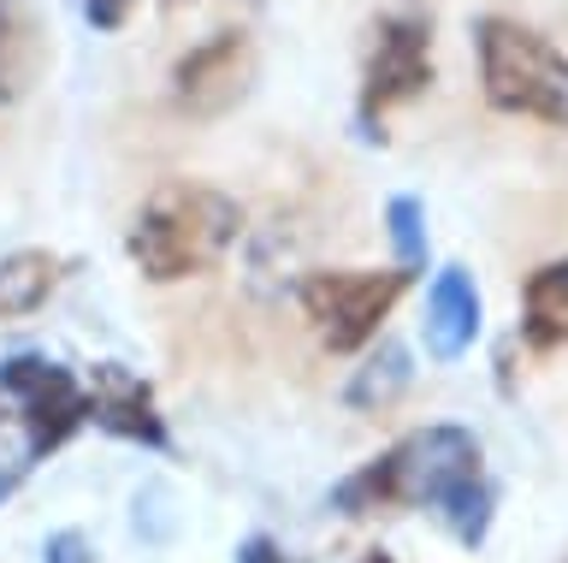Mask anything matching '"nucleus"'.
<instances>
[{"label": "nucleus", "instance_id": "f257e3e1", "mask_svg": "<svg viewBox=\"0 0 568 563\" xmlns=\"http://www.w3.org/2000/svg\"><path fill=\"white\" fill-rule=\"evenodd\" d=\"M426 504L450 527L456 545H486L491 534V486L479 474V439L468 428H420L397 439L379 463L355 469L332 486V510L373 516V510H408Z\"/></svg>", "mask_w": 568, "mask_h": 563}, {"label": "nucleus", "instance_id": "f03ea898", "mask_svg": "<svg viewBox=\"0 0 568 563\" xmlns=\"http://www.w3.org/2000/svg\"><path fill=\"white\" fill-rule=\"evenodd\" d=\"M243 232V208L213 184H160L131 225V261L160 285L213 268Z\"/></svg>", "mask_w": 568, "mask_h": 563}, {"label": "nucleus", "instance_id": "7ed1b4c3", "mask_svg": "<svg viewBox=\"0 0 568 563\" xmlns=\"http://www.w3.org/2000/svg\"><path fill=\"white\" fill-rule=\"evenodd\" d=\"M474 42H479V83H486V101L497 113L568 125V60L539 30L515 19H479Z\"/></svg>", "mask_w": 568, "mask_h": 563}, {"label": "nucleus", "instance_id": "20e7f679", "mask_svg": "<svg viewBox=\"0 0 568 563\" xmlns=\"http://www.w3.org/2000/svg\"><path fill=\"white\" fill-rule=\"evenodd\" d=\"M408 291V273L390 268V273H362V268H337V273H308L302 279V314L314 321L320 344L349 356L362 350L379 321L390 314V303Z\"/></svg>", "mask_w": 568, "mask_h": 563}, {"label": "nucleus", "instance_id": "39448f33", "mask_svg": "<svg viewBox=\"0 0 568 563\" xmlns=\"http://www.w3.org/2000/svg\"><path fill=\"white\" fill-rule=\"evenodd\" d=\"M433 83V30L415 12H390L373 30V54L362 78V125L373 137V119H385L390 108L415 101Z\"/></svg>", "mask_w": 568, "mask_h": 563}, {"label": "nucleus", "instance_id": "423d86ee", "mask_svg": "<svg viewBox=\"0 0 568 563\" xmlns=\"http://www.w3.org/2000/svg\"><path fill=\"white\" fill-rule=\"evenodd\" d=\"M0 385L18 398L24 410V433H30V456L60 451L71 433L89 421V392L71 380V368L48 362V356H12L0 368Z\"/></svg>", "mask_w": 568, "mask_h": 563}, {"label": "nucleus", "instance_id": "0eeeda50", "mask_svg": "<svg viewBox=\"0 0 568 563\" xmlns=\"http://www.w3.org/2000/svg\"><path fill=\"white\" fill-rule=\"evenodd\" d=\"M248 78H255V48H248L243 30H213V37L202 48H190L184 60H178V101H184L190 113H225L231 101H237L248 90Z\"/></svg>", "mask_w": 568, "mask_h": 563}, {"label": "nucleus", "instance_id": "6e6552de", "mask_svg": "<svg viewBox=\"0 0 568 563\" xmlns=\"http://www.w3.org/2000/svg\"><path fill=\"white\" fill-rule=\"evenodd\" d=\"M89 415H95L106 433L136 439V445H149V451L166 445V421L154 410V392L136 374H124L119 362L95 368V380H89Z\"/></svg>", "mask_w": 568, "mask_h": 563}, {"label": "nucleus", "instance_id": "1a4fd4ad", "mask_svg": "<svg viewBox=\"0 0 568 563\" xmlns=\"http://www.w3.org/2000/svg\"><path fill=\"white\" fill-rule=\"evenodd\" d=\"M479 339V291L462 268H444L426 291V350L438 362H456Z\"/></svg>", "mask_w": 568, "mask_h": 563}, {"label": "nucleus", "instance_id": "9d476101", "mask_svg": "<svg viewBox=\"0 0 568 563\" xmlns=\"http://www.w3.org/2000/svg\"><path fill=\"white\" fill-rule=\"evenodd\" d=\"M48 66V24L36 0H0V101H18Z\"/></svg>", "mask_w": 568, "mask_h": 563}, {"label": "nucleus", "instance_id": "9b49d317", "mask_svg": "<svg viewBox=\"0 0 568 563\" xmlns=\"http://www.w3.org/2000/svg\"><path fill=\"white\" fill-rule=\"evenodd\" d=\"M521 332L539 350L568 344V255L545 261V268L521 285Z\"/></svg>", "mask_w": 568, "mask_h": 563}, {"label": "nucleus", "instance_id": "f8f14e48", "mask_svg": "<svg viewBox=\"0 0 568 563\" xmlns=\"http://www.w3.org/2000/svg\"><path fill=\"white\" fill-rule=\"evenodd\" d=\"M53 279H60V261L42 255V250H18L0 261V321H12V314H36L48 303Z\"/></svg>", "mask_w": 568, "mask_h": 563}, {"label": "nucleus", "instance_id": "ddd939ff", "mask_svg": "<svg viewBox=\"0 0 568 563\" xmlns=\"http://www.w3.org/2000/svg\"><path fill=\"white\" fill-rule=\"evenodd\" d=\"M408 380H415V368H408V350L403 344H379L373 356L355 368L349 380V410H385V403H397L408 392Z\"/></svg>", "mask_w": 568, "mask_h": 563}, {"label": "nucleus", "instance_id": "4468645a", "mask_svg": "<svg viewBox=\"0 0 568 563\" xmlns=\"http://www.w3.org/2000/svg\"><path fill=\"white\" fill-rule=\"evenodd\" d=\"M385 225H390V250H397L403 273L426 268V214H420V202L415 197H390Z\"/></svg>", "mask_w": 568, "mask_h": 563}, {"label": "nucleus", "instance_id": "2eb2a0df", "mask_svg": "<svg viewBox=\"0 0 568 563\" xmlns=\"http://www.w3.org/2000/svg\"><path fill=\"white\" fill-rule=\"evenodd\" d=\"M42 563H95V552H89V540L78 534V527H65V534H48Z\"/></svg>", "mask_w": 568, "mask_h": 563}, {"label": "nucleus", "instance_id": "dca6fc26", "mask_svg": "<svg viewBox=\"0 0 568 563\" xmlns=\"http://www.w3.org/2000/svg\"><path fill=\"white\" fill-rule=\"evenodd\" d=\"M131 7L136 0H83V19L95 30H119L124 19H131Z\"/></svg>", "mask_w": 568, "mask_h": 563}, {"label": "nucleus", "instance_id": "f3484780", "mask_svg": "<svg viewBox=\"0 0 568 563\" xmlns=\"http://www.w3.org/2000/svg\"><path fill=\"white\" fill-rule=\"evenodd\" d=\"M237 563H291L278 552V540H266V534H248L243 545H237Z\"/></svg>", "mask_w": 568, "mask_h": 563}, {"label": "nucleus", "instance_id": "a211bd4d", "mask_svg": "<svg viewBox=\"0 0 568 563\" xmlns=\"http://www.w3.org/2000/svg\"><path fill=\"white\" fill-rule=\"evenodd\" d=\"M24 469H30V463H12V469H0V499H7V492H12L18 481H24Z\"/></svg>", "mask_w": 568, "mask_h": 563}, {"label": "nucleus", "instance_id": "6ab92c4d", "mask_svg": "<svg viewBox=\"0 0 568 563\" xmlns=\"http://www.w3.org/2000/svg\"><path fill=\"white\" fill-rule=\"evenodd\" d=\"M362 563H397V557H390V552H367Z\"/></svg>", "mask_w": 568, "mask_h": 563}]
</instances>
